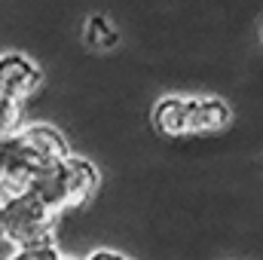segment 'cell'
Masks as SVG:
<instances>
[{
  "label": "cell",
  "mask_w": 263,
  "mask_h": 260,
  "mask_svg": "<svg viewBox=\"0 0 263 260\" xmlns=\"http://www.w3.org/2000/svg\"><path fill=\"white\" fill-rule=\"evenodd\" d=\"M89 260H126L123 254H117V251H95Z\"/></svg>",
  "instance_id": "10"
},
{
  "label": "cell",
  "mask_w": 263,
  "mask_h": 260,
  "mask_svg": "<svg viewBox=\"0 0 263 260\" xmlns=\"http://www.w3.org/2000/svg\"><path fill=\"white\" fill-rule=\"evenodd\" d=\"M62 260H70V257H62Z\"/></svg>",
  "instance_id": "13"
},
{
  "label": "cell",
  "mask_w": 263,
  "mask_h": 260,
  "mask_svg": "<svg viewBox=\"0 0 263 260\" xmlns=\"http://www.w3.org/2000/svg\"><path fill=\"white\" fill-rule=\"evenodd\" d=\"M40 86H43V70L34 65L31 59H25L18 52L0 55V95H6V98L22 104Z\"/></svg>",
  "instance_id": "4"
},
{
  "label": "cell",
  "mask_w": 263,
  "mask_h": 260,
  "mask_svg": "<svg viewBox=\"0 0 263 260\" xmlns=\"http://www.w3.org/2000/svg\"><path fill=\"white\" fill-rule=\"evenodd\" d=\"M150 120L162 138H190V95H162L153 104Z\"/></svg>",
  "instance_id": "5"
},
{
  "label": "cell",
  "mask_w": 263,
  "mask_h": 260,
  "mask_svg": "<svg viewBox=\"0 0 263 260\" xmlns=\"http://www.w3.org/2000/svg\"><path fill=\"white\" fill-rule=\"evenodd\" d=\"M0 217H3V199H0Z\"/></svg>",
  "instance_id": "11"
},
{
  "label": "cell",
  "mask_w": 263,
  "mask_h": 260,
  "mask_svg": "<svg viewBox=\"0 0 263 260\" xmlns=\"http://www.w3.org/2000/svg\"><path fill=\"white\" fill-rule=\"evenodd\" d=\"M98 184H101L98 169H95L89 159L67 153L65 159H59L55 165H49V169L40 175V181H37L31 190L40 196L55 214H62V211H70V208L86 205V202L95 196Z\"/></svg>",
  "instance_id": "2"
},
{
  "label": "cell",
  "mask_w": 263,
  "mask_h": 260,
  "mask_svg": "<svg viewBox=\"0 0 263 260\" xmlns=\"http://www.w3.org/2000/svg\"><path fill=\"white\" fill-rule=\"evenodd\" d=\"M9 260H62V254H59V248H55L52 242H40V245H25V248H18Z\"/></svg>",
  "instance_id": "9"
},
{
  "label": "cell",
  "mask_w": 263,
  "mask_h": 260,
  "mask_svg": "<svg viewBox=\"0 0 263 260\" xmlns=\"http://www.w3.org/2000/svg\"><path fill=\"white\" fill-rule=\"evenodd\" d=\"M55 211L34 193H18L3 199V217H0V236L6 242H12L15 248L25 245H40V242H52V224H55Z\"/></svg>",
  "instance_id": "3"
},
{
  "label": "cell",
  "mask_w": 263,
  "mask_h": 260,
  "mask_svg": "<svg viewBox=\"0 0 263 260\" xmlns=\"http://www.w3.org/2000/svg\"><path fill=\"white\" fill-rule=\"evenodd\" d=\"M18 117H22V104L6 98V95H0V138L18 132Z\"/></svg>",
  "instance_id": "8"
},
{
  "label": "cell",
  "mask_w": 263,
  "mask_h": 260,
  "mask_svg": "<svg viewBox=\"0 0 263 260\" xmlns=\"http://www.w3.org/2000/svg\"><path fill=\"white\" fill-rule=\"evenodd\" d=\"M233 123V107L217 95H190V135H217Z\"/></svg>",
  "instance_id": "6"
},
{
  "label": "cell",
  "mask_w": 263,
  "mask_h": 260,
  "mask_svg": "<svg viewBox=\"0 0 263 260\" xmlns=\"http://www.w3.org/2000/svg\"><path fill=\"white\" fill-rule=\"evenodd\" d=\"M65 156V138L52 126H28L0 138V199L28 193L40 175Z\"/></svg>",
  "instance_id": "1"
},
{
  "label": "cell",
  "mask_w": 263,
  "mask_h": 260,
  "mask_svg": "<svg viewBox=\"0 0 263 260\" xmlns=\"http://www.w3.org/2000/svg\"><path fill=\"white\" fill-rule=\"evenodd\" d=\"M260 43H263V31H260Z\"/></svg>",
  "instance_id": "12"
},
{
  "label": "cell",
  "mask_w": 263,
  "mask_h": 260,
  "mask_svg": "<svg viewBox=\"0 0 263 260\" xmlns=\"http://www.w3.org/2000/svg\"><path fill=\"white\" fill-rule=\"evenodd\" d=\"M83 37H86V43H89L92 49H114L117 40H120L117 28H114L110 18H104V15H92V18L86 22Z\"/></svg>",
  "instance_id": "7"
}]
</instances>
